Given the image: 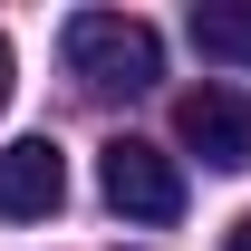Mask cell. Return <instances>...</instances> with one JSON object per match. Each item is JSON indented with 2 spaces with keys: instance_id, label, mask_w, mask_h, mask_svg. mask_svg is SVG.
<instances>
[{
  "instance_id": "obj_1",
  "label": "cell",
  "mask_w": 251,
  "mask_h": 251,
  "mask_svg": "<svg viewBox=\"0 0 251 251\" xmlns=\"http://www.w3.org/2000/svg\"><path fill=\"white\" fill-rule=\"evenodd\" d=\"M58 49H68V77L97 87V97H135V87L164 77V39L145 20H126V10H77L58 29Z\"/></svg>"
},
{
  "instance_id": "obj_4",
  "label": "cell",
  "mask_w": 251,
  "mask_h": 251,
  "mask_svg": "<svg viewBox=\"0 0 251 251\" xmlns=\"http://www.w3.org/2000/svg\"><path fill=\"white\" fill-rule=\"evenodd\" d=\"M58 203H68V155L49 135L0 145V222H49Z\"/></svg>"
},
{
  "instance_id": "obj_6",
  "label": "cell",
  "mask_w": 251,
  "mask_h": 251,
  "mask_svg": "<svg viewBox=\"0 0 251 251\" xmlns=\"http://www.w3.org/2000/svg\"><path fill=\"white\" fill-rule=\"evenodd\" d=\"M222 251H251V213H242V222H232V232H222Z\"/></svg>"
},
{
  "instance_id": "obj_3",
  "label": "cell",
  "mask_w": 251,
  "mask_h": 251,
  "mask_svg": "<svg viewBox=\"0 0 251 251\" xmlns=\"http://www.w3.org/2000/svg\"><path fill=\"white\" fill-rule=\"evenodd\" d=\"M174 135H184L213 174H242L251 164V97L242 87H193L184 106H174Z\"/></svg>"
},
{
  "instance_id": "obj_7",
  "label": "cell",
  "mask_w": 251,
  "mask_h": 251,
  "mask_svg": "<svg viewBox=\"0 0 251 251\" xmlns=\"http://www.w3.org/2000/svg\"><path fill=\"white\" fill-rule=\"evenodd\" d=\"M10 68H20V58H10V49H0V106H10V87H20V77H10Z\"/></svg>"
},
{
  "instance_id": "obj_5",
  "label": "cell",
  "mask_w": 251,
  "mask_h": 251,
  "mask_svg": "<svg viewBox=\"0 0 251 251\" xmlns=\"http://www.w3.org/2000/svg\"><path fill=\"white\" fill-rule=\"evenodd\" d=\"M193 49L222 68H251V0H203L193 10Z\"/></svg>"
},
{
  "instance_id": "obj_2",
  "label": "cell",
  "mask_w": 251,
  "mask_h": 251,
  "mask_svg": "<svg viewBox=\"0 0 251 251\" xmlns=\"http://www.w3.org/2000/svg\"><path fill=\"white\" fill-rule=\"evenodd\" d=\"M97 193H106L126 222H184V174H174V155L145 145V135H106V145H97Z\"/></svg>"
}]
</instances>
